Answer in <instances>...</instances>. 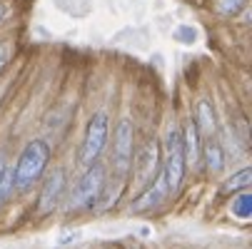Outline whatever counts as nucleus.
Here are the masks:
<instances>
[{"label":"nucleus","mask_w":252,"mask_h":249,"mask_svg":"<svg viewBox=\"0 0 252 249\" xmlns=\"http://www.w3.org/2000/svg\"><path fill=\"white\" fill-rule=\"evenodd\" d=\"M50 162V145L45 139H30L23 147L15 167H13V180L18 192H28L35 182L45 174V167Z\"/></svg>","instance_id":"nucleus-1"},{"label":"nucleus","mask_w":252,"mask_h":249,"mask_svg":"<svg viewBox=\"0 0 252 249\" xmlns=\"http://www.w3.org/2000/svg\"><path fill=\"white\" fill-rule=\"evenodd\" d=\"M185 167L188 165H185V152H183V130L170 127L165 137V155H162V167H160L170 194H175L180 185H183Z\"/></svg>","instance_id":"nucleus-2"},{"label":"nucleus","mask_w":252,"mask_h":249,"mask_svg":"<svg viewBox=\"0 0 252 249\" xmlns=\"http://www.w3.org/2000/svg\"><path fill=\"white\" fill-rule=\"evenodd\" d=\"M105 182H107V172L100 162L85 167L83 177L78 180L73 194H70V209H90V207H95L97 199L102 197Z\"/></svg>","instance_id":"nucleus-3"},{"label":"nucleus","mask_w":252,"mask_h":249,"mask_svg":"<svg viewBox=\"0 0 252 249\" xmlns=\"http://www.w3.org/2000/svg\"><path fill=\"white\" fill-rule=\"evenodd\" d=\"M107 137H110V117H107V112H95L85 127V137H83L80 155H78L83 167H90L100 160L107 145Z\"/></svg>","instance_id":"nucleus-4"},{"label":"nucleus","mask_w":252,"mask_h":249,"mask_svg":"<svg viewBox=\"0 0 252 249\" xmlns=\"http://www.w3.org/2000/svg\"><path fill=\"white\" fill-rule=\"evenodd\" d=\"M135 155V125L130 117H120L113 135V169L120 177H127Z\"/></svg>","instance_id":"nucleus-5"},{"label":"nucleus","mask_w":252,"mask_h":249,"mask_svg":"<svg viewBox=\"0 0 252 249\" xmlns=\"http://www.w3.org/2000/svg\"><path fill=\"white\" fill-rule=\"evenodd\" d=\"M162 167V157H160V145L158 139H148L135 155H132V167L135 169V185L137 190H145Z\"/></svg>","instance_id":"nucleus-6"},{"label":"nucleus","mask_w":252,"mask_h":249,"mask_svg":"<svg viewBox=\"0 0 252 249\" xmlns=\"http://www.w3.org/2000/svg\"><path fill=\"white\" fill-rule=\"evenodd\" d=\"M65 187H67V177L63 167H55L43 182L40 197H38V212L40 215H50V212L60 204V199L65 197Z\"/></svg>","instance_id":"nucleus-7"},{"label":"nucleus","mask_w":252,"mask_h":249,"mask_svg":"<svg viewBox=\"0 0 252 249\" xmlns=\"http://www.w3.org/2000/svg\"><path fill=\"white\" fill-rule=\"evenodd\" d=\"M167 197H170V192H167L165 177H162V169H160L155 180H153L145 190H140V194L135 197V202H132V212H150V209L160 207Z\"/></svg>","instance_id":"nucleus-8"},{"label":"nucleus","mask_w":252,"mask_h":249,"mask_svg":"<svg viewBox=\"0 0 252 249\" xmlns=\"http://www.w3.org/2000/svg\"><path fill=\"white\" fill-rule=\"evenodd\" d=\"M200 160L205 162V169L210 174H220L225 169V147L218 137H207L200 150Z\"/></svg>","instance_id":"nucleus-9"},{"label":"nucleus","mask_w":252,"mask_h":249,"mask_svg":"<svg viewBox=\"0 0 252 249\" xmlns=\"http://www.w3.org/2000/svg\"><path fill=\"white\" fill-rule=\"evenodd\" d=\"M195 127L200 135L205 137H215L218 132V115H215V105L207 100V97H200L197 105H195Z\"/></svg>","instance_id":"nucleus-10"},{"label":"nucleus","mask_w":252,"mask_h":249,"mask_svg":"<svg viewBox=\"0 0 252 249\" xmlns=\"http://www.w3.org/2000/svg\"><path fill=\"white\" fill-rule=\"evenodd\" d=\"M200 150H202V135L197 132L195 122L190 120L183 130V152H185V165H197L200 162Z\"/></svg>","instance_id":"nucleus-11"},{"label":"nucleus","mask_w":252,"mask_h":249,"mask_svg":"<svg viewBox=\"0 0 252 249\" xmlns=\"http://www.w3.org/2000/svg\"><path fill=\"white\" fill-rule=\"evenodd\" d=\"M250 182H252V169H250V167H242V169H237L232 177H227V180L222 182L220 194H235V192H242V190L250 187Z\"/></svg>","instance_id":"nucleus-12"},{"label":"nucleus","mask_w":252,"mask_h":249,"mask_svg":"<svg viewBox=\"0 0 252 249\" xmlns=\"http://www.w3.org/2000/svg\"><path fill=\"white\" fill-rule=\"evenodd\" d=\"M230 212H232L235 217H240V220H250V215H252V194H250L247 190H242V192L232 199Z\"/></svg>","instance_id":"nucleus-13"},{"label":"nucleus","mask_w":252,"mask_h":249,"mask_svg":"<svg viewBox=\"0 0 252 249\" xmlns=\"http://www.w3.org/2000/svg\"><path fill=\"white\" fill-rule=\"evenodd\" d=\"M247 8V0H215V10L225 18H235Z\"/></svg>","instance_id":"nucleus-14"},{"label":"nucleus","mask_w":252,"mask_h":249,"mask_svg":"<svg viewBox=\"0 0 252 249\" xmlns=\"http://www.w3.org/2000/svg\"><path fill=\"white\" fill-rule=\"evenodd\" d=\"M13 190H15V180H13V167H5L3 177H0V207H3L10 197H13Z\"/></svg>","instance_id":"nucleus-15"},{"label":"nucleus","mask_w":252,"mask_h":249,"mask_svg":"<svg viewBox=\"0 0 252 249\" xmlns=\"http://www.w3.org/2000/svg\"><path fill=\"white\" fill-rule=\"evenodd\" d=\"M10 57H13V43H0V73L5 70V65L10 62Z\"/></svg>","instance_id":"nucleus-16"},{"label":"nucleus","mask_w":252,"mask_h":249,"mask_svg":"<svg viewBox=\"0 0 252 249\" xmlns=\"http://www.w3.org/2000/svg\"><path fill=\"white\" fill-rule=\"evenodd\" d=\"M5 167H8V162H5V155L0 152V177H3V172H5Z\"/></svg>","instance_id":"nucleus-17"},{"label":"nucleus","mask_w":252,"mask_h":249,"mask_svg":"<svg viewBox=\"0 0 252 249\" xmlns=\"http://www.w3.org/2000/svg\"><path fill=\"white\" fill-rule=\"evenodd\" d=\"M5 13H8V5H5V3H0V20L5 18Z\"/></svg>","instance_id":"nucleus-18"}]
</instances>
